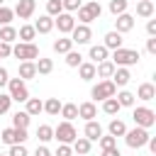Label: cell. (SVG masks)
I'll return each mask as SVG.
<instances>
[{
	"label": "cell",
	"instance_id": "obj_24",
	"mask_svg": "<svg viewBox=\"0 0 156 156\" xmlns=\"http://www.w3.org/2000/svg\"><path fill=\"white\" fill-rule=\"evenodd\" d=\"M71 49H73L71 37H61V39H56V41H54V51H56V54H68Z\"/></svg>",
	"mask_w": 156,
	"mask_h": 156
},
{
	"label": "cell",
	"instance_id": "obj_40",
	"mask_svg": "<svg viewBox=\"0 0 156 156\" xmlns=\"http://www.w3.org/2000/svg\"><path fill=\"white\" fill-rule=\"evenodd\" d=\"M12 17H15V12H12L10 7L0 5V27H2V24H10V22H12Z\"/></svg>",
	"mask_w": 156,
	"mask_h": 156
},
{
	"label": "cell",
	"instance_id": "obj_33",
	"mask_svg": "<svg viewBox=\"0 0 156 156\" xmlns=\"http://www.w3.org/2000/svg\"><path fill=\"white\" fill-rule=\"evenodd\" d=\"M34 66H37V73H41V76H46V73L54 71V61H51V58H41V56H39Z\"/></svg>",
	"mask_w": 156,
	"mask_h": 156
},
{
	"label": "cell",
	"instance_id": "obj_28",
	"mask_svg": "<svg viewBox=\"0 0 156 156\" xmlns=\"http://www.w3.org/2000/svg\"><path fill=\"white\" fill-rule=\"evenodd\" d=\"M73 151L80 154V156H85V154L90 151V139H85V136H76V139H73Z\"/></svg>",
	"mask_w": 156,
	"mask_h": 156
},
{
	"label": "cell",
	"instance_id": "obj_45",
	"mask_svg": "<svg viewBox=\"0 0 156 156\" xmlns=\"http://www.w3.org/2000/svg\"><path fill=\"white\" fill-rule=\"evenodd\" d=\"M61 5H63V12H73V10H78L83 2H80V0H61Z\"/></svg>",
	"mask_w": 156,
	"mask_h": 156
},
{
	"label": "cell",
	"instance_id": "obj_32",
	"mask_svg": "<svg viewBox=\"0 0 156 156\" xmlns=\"http://www.w3.org/2000/svg\"><path fill=\"white\" fill-rule=\"evenodd\" d=\"M15 39H17V29H15V27H10V24H2V27H0V41L12 44Z\"/></svg>",
	"mask_w": 156,
	"mask_h": 156
},
{
	"label": "cell",
	"instance_id": "obj_26",
	"mask_svg": "<svg viewBox=\"0 0 156 156\" xmlns=\"http://www.w3.org/2000/svg\"><path fill=\"white\" fill-rule=\"evenodd\" d=\"M61 105H63V102H61L58 98H49V100L44 102V112L51 115V117H56V115L61 112Z\"/></svg>",
	"mask_w": 156,
	"mask_h": 156
},
{
	"label": "cell",
	"instance_id": "obj_10",
	"mask_svg": "<svg viewBox=\"0 0 156 156\" xmlns=\"http://www.w3.org/2000/svg\"><path fill=\"white\" fill-rule=\"evenodd\" d=\"M54 27H58V32H61V34H71V29L76 27V20H73V15H71V12H61V15H56Z\"/></svg>",
	"mask_w": 156,
	"mask_h": 156
},
{
	"label": "cell",
	"instance_id": "obj_6",
	"mask_svg": "<svg viewBox=\"0 0 156 156\" xmlns=\"http://www.w3.org/2000/svg\"><path fill=\"white\" fill-rule=\"evenodd\" d=\"M7 90H10L7 95H10L12 100H17V102H24V100L29 98L27 83H24V80H22L20 76H17V78H10V80H7Z\"/></svg>",
	"mask_w": 156,
	"mask_h": 156
},
{
	"label": "cell",
	"instance_id": "obj_47",
	"mask_svg": "<svg viewBox=\"0 0 156 156\" xmlns=\"http://www.w3.org/2000/svg\"><path fill=\"white\" fill-rule=\"evenodd\" d=\"M56 156H73V149H71V144H58V149H56Z\"/></svg>",
	"mask_w": 156,
	"mask_h": 156
},
{
	"label": "cell",
	"instance_id": "obj_50",
	"mask_svg": "<svg viewBox=\"0 0 156 156\" xmlns=\"http://www.w3.org/2000/svg\"><path fill=\"white\" fill-rule=\"evenodd\" d=\"M146 51H149V54H156V37L146 39Z\"/></svg>",
	"mask_w": 156,
	"mask_h": 156
},
{
	"label": "cell",
	"instance_id": "obj_38",
	"mask_svg": "<svg viewBox=\"0 0 156 156\" xmlns=\"http://www.w3.org/2000/svg\"><path fill=\"white\" fill-rule=\"evenodd\" d=\"M66 63H68L71 68H78V66L83 63V56H80L78 51H73V49H71V51L66 54Z\"/></svg>",
	"mask_w": 156,
	"mask_h": 156
},
{
	"label": "cell",
	"instance_id": "obj_17",
	"mask_svg": "<svg viewBox=\"0 0 156 156\" xmlns=\"http://www.w3.org/2000/svg\"><path fill=\"white\" fill-rule=\"evenodd\" d=\"M34 29H37L39 34H49V32L54 29V17H49V15H41V17L34 22Z\"/></svg>",
	"mask_w": 156,
	"mask_h": 156
},
{
	"label": "cell",
	"instance_id": "obj_29",
	"mask_svg": "<svg viewBox=\"0 0 156 156\" xmlns=\"http://www.w3.org/2000/svg\"><path fill=\"white\" fill-rule=\"evenodd\" d=\"M29 119H32V117H29L27 112H15V115H12V127L27 129V127H29Z\"/></svg>",
	"mask_w": 156,
	"mask_h": 156
},
{
	"label": "cell",
	"instance_id": "obj_12",
	"mask_svg": "<svg viewBox=\"0 0 156 156\" xmlns=\"http://www.w3.org/2000/svg\"><path fill=\"white\" fill-rule=\"evenodd\" d=\"M132 29H134V17H132L129 12L117 15V20H115V32L124 34V32H132Z\"/></svg>",
	"mask_w": 156,
	"mask_h": 156
},
{
	"label": "cell",
	"instance_id": "obj_46",
	"mask_svg": "<svg viewBox=\"0 0 156 156\" xmlns=\"http://www.w3.org/2000/svg\"><path fill=\"white\" fill-rule=\"evenodd\" d=\"M7 156H27V149H24V144H12Z\"/></svg>",
	"mask_w": 156,
	"mask_h": 156
},
{
	"label": "cell",
	"instance_id": "obj_36",
	"mask_svg": "<svg viewBox=\"0 0 156 156\" xmlns=\"http://www.w3.org/2000/svg\"><path fill=\"white\" fill-rule=\"evenodd\" d=\"M102 112H105V115H117V112H119V102H117L115 98L102 100Z\"/></svg>",
	"mask_w": 156,
	"mask_h": 156
},
{
	"label": "cell",
	"instance_id": "obj_2",
	"mask_svg": "<svg viewBox=\"0 0 156 156\" xmlns=\"http://www.w3.org/2000/svg\"><path fill=\"white\" fill-rule=\"evenodd\" d=\"M124 141H127L129 149H141V146H146V141H149V129H144V127L127 129V132H124Z\"/></svg>",
	"mask_w": 156,
	"mask_h": 156
},
{
	"label": "cell",
	"instance_id": "obj_44",
	"mask_svg": "<svg viewBox=\"0 0 156 156\" xmlns=\"http://www.w3.org/2000/svg\"><path fill=\"white\" fill-rule=\"evenodd\" d=\"M98 141H100V146H102V149H110V146H117V136H112V134H107V136H100Z\"/></svg>",
	"mask_w": 156,
	"mask_h": 156
},
{
	"label": "cell",
	"instance_id": "obj_56",
	"mask_svg": "<svg viewBox=\"0 0 156 156\" xmlns=\"http://www.w3.org/2000/svg\"><path fill=\"white\" fill-rule=\"evenodd\" d=\"M151 156H156V154H151Z\"/></svg>",
	"mask_w": 156,
	"mask_h": 156
},
{
	"label": "cell",
	"instance_id": "obj_25",
	"mask_svg": "<svg viewBox=\"0 0 156 156\" xmlns=\"http://www.w3.org/2000/svg\"><path fill=\"white\" fill-rule=\"evenodd\" d=\"M107 51H110V49H105L102 44H95V46H90V58H93V63H100V61H105V58H107Z\"/></svg>",
	"mask_w": 156,
	"mask_h": 156
},
{
	"label": "cell",
	"instance_id": "obj_51",
	"mask_svg": "<svg viewBox=\"0 0 156 156\" xmlns=\"http://www.w3.org/2000/svg\"><path fill=\"white\" fill-rule=\"evenodd\" d=\"M7 80H10L7 68H2V66H0V88H2V85H7Z\"/></svg>",
	"mask_w": 156,
	"mask_h": 156
},
{
	"label": "cell",
	"instance_id": "obj_3",
	"mask_svg": "<svg viewBox=\"0 0 156 156\" xmlns=\"http://www.w3.org/2000/svg\"><path fill=\"white\" fill-rule=\"evenodd\" d=\"M12 56L22 58V61H34V58H39V49L34 41H20L17 46H12Z\"/></svg>",
	"mask_w": 156,
	"mask_h": 156
},
{
	"label": "cell",
	"instance_id": "obj_16",
	"mask_svg": "<svg viewBox=\"0 0 156 156\" xmlns=\"http://www.w3.org/2000/svg\"><path fill=\"white\" fill-rule=\"evenodd\" d=\"M136 98L144 100V102H151V100L156 98V88H154V83H141L139 90H136Z\"/></svg>",
	"mask_w": 156,
	"mask_h": 156
},
{
	"label": "cell",
	"instance_id": "obj_54",
	"mask_svg": "<svg viewBox=\"0 0 156 156\" xmlns=\"http://www.w3.org/2000/svg\"><path fill=\"white\" fill-rule=\"evenodd\" d=\"M149 149H151V154H156V136H149Z\"/></svg>",
	"mask_w": 156,
	"mask_h": 156
},
{
	"label": "cell",
	"instance_id": "obj_23",
	"mask_svg": "<svg viewBox=\"0 0 156 156\" xmlns=\"http://www.w3.org/2000/svg\"><path fill=\"white\" fill-rule=\"evenodd\" d=\"M17 37H20V41H34V37H37L34 24H22L20 32H17Z\"/></svg>",
	"mask_w": 156,
	"mask_h": 156
},
{
	"label": "cell",
	"instance_id": "obj_43",
	"mask_svg": "<svg viewBox=\"0 0 156 156\" xmlns=\"http://www.w3.org/2000/svg\"><path fill=\"white\" fill-rule=\"evenodd\" d=\"M10 105H12V98L7 93H0V115H5L10 110Z\"/></svg>",
	"mask_w": 156,
	"mask_h": 156
},
{
	"label": "cell",
	"instance_id": "obj_9",
	"mask_svg": "<svg viewBox=\"0 0 156 156\" xmlns=\"http://www.w3.org/2000/svg\"><path fill=\"white\" fill-rule=\"evenodd\" d=\"M90 39H93V32H90L88 24H76L71 29V41L73 44H88Z\"/></svg>",
	"mask_w": 156,
	"mask_h": 156
},
{
	"label": "cell",
	"instance_id": "obj_18",
	"mask_svg": "<svg viewBox=\"0 0 156 156\" xmlns=\"http://www.w3.org/2000/svg\"><path fill=\"white\" fill-rule=\"evenodd\" d=\"M102 136V127L95 122V119H88V124H85V139H90V141H98Z\"/></svg>",
	"mask_w": 156,
	"mask_h": 156
},
{
	"label": "cell",
	"instance_id": "obj_15",
	"mask_svg": "<svg viewBox=\"0 0 156 156\" xmlns=\"http://www.w3.org/2000/svg\"><path fill=\"white\" fill-rule=\"evenodd\" d=\"M78 117H83L85 122H88V119H95V117H98L95 102H90V100H88V102H80V105H78Z\"/></svg>",
	"mask_w": 156,
	"mask_h": 156
},
{
	"label": "cell",
	"instance_id": "obj_5",
	"mask_svg": "<svg viewBox=\"0 0 156 156\" xmlns=\"http://www.w3.org/2000/svg\"><path fill=\"white\" fill-rule=\"evenodd\" d=\"M132 119H134V124H136V127L149 129V127H154V124H156V112H154L151 107H134Z\"/></svg>",
	"mask_w": 156,
	"mask_h": 156
},
{
	"label": "cell",
	"instance_id": "obj_39",
	"mask_svg": "<svg viewBox=\"0 0 156 156\" xmlns=\"http://www.w3.org/2000/svg\"><path fill=\"white\" fill-rule=\"evenodd\" d=\"M110 12L117 17L122 12H127V0H110Z\"/></svg>",
	"mask_w": 156,
	"mask_h": 156
},
{
	"label": "cell",
	"instance_id": "obj_37",
	"mask_svg": "<svg viewBox=\"0 0 156 156\" xmlns=\"http://www.w3.org/2000/svg\"><path fill=\"white\" fill-rule=\"evenodd\" d=\"M61 12H63L61 0H49V2H46V15H49V17H56V15H61Z\"/></svg>",
	"mask_w": 156,
	"mask_h": 156
},
{
	"label": "cell",
	"instance_id": "obj_49",
	"mask_svg": "<svg viewBox=\"0 0 156 156\" xmlns=\"http://www.w3.org/2000/svg\"><path fill=\"white\" fill-rule=\"evenodd\" d=\"M146 32H149V37H156V20L146 22Z\"/></svg>",
	"mask_w": 156,
	"mask_h": 156
},
{
	"label": "cell",
	"instance_id": "obj_21",
	"mask_svg": "<svg viewBox=\"0 0 156 156\" xmlns=\"http://www.w3.org/2000/svg\"><path fill=\"white\" fill-rule=\"evenodd\" d=\"M24 102H27V110H24V112H27L29 117H34V115H39V112H44V102H41L39 98H27Z\"/></svg>",
	"mask_w": 156,
	"mask_h": 156
},
{
	"label": "cell",
	"instance_id": "obj_48",
	"mask_svg": "<svg viewBox=\"0 0 156 156\" xmlns=\"http://www.w3.org/2000/svg\"><path fill=\"white\" fill-rule=\"evenodd\" d=\"M0 56H2V58L12 56V44H7V41H0Z\"/></svg>",
	"mask_w": 156,
	"mask_h": 156
},
{
	"label": "cell",
	"instance_id": "obj_7",
	"mask_svg": "<svg viewBox=\"0 0 156 156\" xmlns=\"http://www.w3.org/2000/svg\"><path fill=\"white\" fill-rule=\"evenodd\" d=\"M78 136L76 127L71 122H58V127H54V139H58V144H73V139Z\"/></svg>",
	"mask_w": 156,
	"mask_h": 156
},
{
	"label": "cell",
	"instance_id": "obj_20",
	"mask_svg": "<svg viewBox=\"0 0 156 156\" xmlns=\"http://www.w3.org/2000/svg\"><path fill=\"white\" fill-rule=\"evenodd\" d=\"M34 76H37L34 61H22V63H20V78H22V80H29V78H34Z\"/></svg>",
	"mask_w": 156,
	"mask_h": 156
},
{
	"label": "cell",
	"instance_id": "obj_53",
	"mask_svg": "<svg viewBox=\"0 0 156 156\" xmlns=\"http://www.w3.org/2000/svg\"><path fill=\"white\" fill-rule=\"evenodd\" d=\"M102 156H119V149H117V146H110V149H102Z\"/></svg>",
	"mask_w": 156,
	"mask_h": 156
},
{
	"label": "cell",
	"instance_id": "obj_8",
	"mask_svg": "<svg viewBox=\"0 0 156 156\" xmlns=\"http://www.w3.org/2000/svg\"><path fill=\"white\" fill-rule=\"evenodd\" d=\"M0 139H2L7 146H12V144H24V141H27V129L7 127V129H2V132H0Z\"/></svg>",
	"mask_w": 156,
	"mask_h": 156
},
{
	"label": "cell",
	"instance_id": "obj_13",
	"mask_svg": "<svg viewBox=\"0 0 156 156\" xmlns=\"http://www.w3.org/2000/svg\"><path fill=\"white\" fill-rule=\"evenodd\" d=\"M129 78H132V76H129L127 66H115V73H112V78H110V80H112L117 88H124V85L129 83Z\"/></svg>",
	"mask_w": 156,
	"mask_h": 156
},
{
	"label": "cell",
	"instance_id": "obj_4",
	"mask_svg": "<svg viewBox=\"0 0 156 156\" xmlns=\"http://www.w3.org/2000/svg\"><path fill=\"white\" fill-rule=\"evenodd\" d=\"M90 95H93V100H107V98H115V95H117V85H115L110 78H105V80H100V83L93 85Z\"/></svg>",
	"mask_w": 156,
	"mask_h": 156
},
{
	"label": "cell",
	"instance_id": "obj_55",
	"mask_svg": "<svg viewBox=\"0 0 156 156\" xmlns=\"http://www.w3.org/2000/svg\"><path fill=\"white\" fill-rule=\"evenodd\" d=\"M2 2H5V0H0V5H2Z\"/></svg>",
	"mask_w": 156,
	"mask_h": 156
},
{
	"label": "cell",
	"instance_id": "obj_42",
	"mask_svg": "<svg viewBox=\"0 0 156 156\" xmlns=\"http://www.w3.org/2000/svg\"><path fill=\"white\" fill-rule=\"evenodd\" d=\"M78 22H80V24H90V22H93V17H90V12L85 10V5L78 7Z\"/></svg>",
	"mask_w": 156,
	"mask_h": 156
},
{
	"label": "cell",
	"instance_id": "obj_35",
	"mask_svg": "<svg viewBox=\"0 0 156 156\" xmlns=\"http://www.w3.org/2000/svg\"><path fill=\"white\" fill-rule=\"evenodd\" d=\"M115 100L119 102V107H132V105H134V93H129V90H122V93H119Z\"/></svg>",
	"mask_w": 156,
	"mask_h": 156
},
{
	"label": "cell",
	"instance_id": "obj_30",
	"mask_svg": "<svg viewBox=\"0 0 156 156\" xmlns=\"http://www.w3.org/2000/svg\"><path fill=\"white\" fill-rule=\"evenodd\" d=\"M107 129H110V134H112V136H124V132H127V124H124L122 119H110Z\"/></svg>",
	"mask_w": 156,
	"mask_h": 156
},
{
	"label": "cell",
	"instance_id": "obj_11",
	"mask_svg": "<svg viewBox=\"0 0 156 156\" xmlns=\"http://www.w3.org/2000/svg\"><path fill=\"white\" fill-rule=\"evenodd\" d=\"M34 7H37V0H20L12 12H15L20 20H29V17L34 15Z\"/></svg>",
	"mask_w": 156,
	"mask_h": 156
},
{
	"label": "cell",
	"instance_id": "obj_1",
	"mask_svg": "<svg viewBox=\"0 0 156 156\" xmlns=\"http://www.w3.org/2000/svg\"><path fill=\"white\" fill-rule=\"evenodd\" d=\"M115 66H134V63H139V51L136 49H124V46H119V49H115L112 51V58H110Z\"/></svg>",
	"mask_w": 156,
	"mask_h": 156
},
{
	"label": "cell",
	"instance_id": "obj_57",
	"mask_svg": "<svg viewBox=\"0 0 156 156\" xmlns=\"http://www.w3.org/2000/svg\"><path fill=\"white\" fill-rule=\"evenodd\" d=\"M0 58H2V56H0Z\"/></svg>",
	"mask_w": 156,
	"mask_h": 156
},
{
	"label": "cell",
	"instance_id": "obj_34",
	"mask_svg": "<svg viewBox=\"0 0 156 156\" xmlns=\"http://www.w3.org/2000/svg\"><path fill=\"white\" fill-rule=\"evenodd\" d=\"M78 73H80L83 80H93V78H95V63H85V61H83V63L78 66Z\"/></svg>",
	"mask_w": 156,
	"mask_h": 156
},
{
	"label": "cell",
	"instance_id": "obj_41",
	"mask_svg": "<svg viewBox=\"0 0 156 156\" xmlns=\"http://www.w3.org/2000/svg\"><path fill=\"white\" fill-rule=\"evenodd\" d=\"M85 10L90 12V17H93V20H98V17L102 15V7H100V2H95V0H90V2L85 5Z\"/></svg>",
	"mask_w": 156,
	"mask_h": 156
},
{
	"label": "cell",
	"instance_id": "obj_31",
	"mask_svg": "<svg viewBox=\"0 0 156 156\" xmlns=\"http://www.w3.org/2000/svg\"><path fill=\"white\" fill-rule=\"evenodd\" d=\"M37 139H39L41 144L51 141V139H54V127H49V124H39V129H37Z\"/></svg>",
	"mask_w": 156,
	"mask_h": 156
},
{
	"label": "cell",
	"instance_id": "obj_19",
	"mask_svg": "<svg viewBox=\"0 0 156 156\" xmlns=\"http://www.w3.org/2000/svg\"><path fill=\"white\" fill-rule=\"evenodd\" d=\"M122 41H124V39H122V34H119V32H107V34H105V44H102V46L115 51V49H119V46H122Z\"/></svg>",
	"mask_w": 156,
	"mask_h": 156
},
{
	"label": "cell",
	"instance_id": "obj_27",
	"mask_svg": "<svg viewBox=\"0 0 156 156\" xmlns=\"http://www.w3.org/2000/svg\"><path fill=\"white\" fill-rule=\"evenodd\" d=\"M61 117H63L66 122H73V119L78 117V105H73V102L61 105Z\"/></svg>",
	"mask_w": 156,
	"mask_h": 156
},
{
	"label": "cell",
	"instance_id": "obj_52",
	"mask_svg": "<svg viewBox=\"0 0 156 156\" xmlns=\"http://www.w3.org/2000/svg\"><path fill=\"white\" fill-rule=\"evenodd\" d=\"M34 156H51V151L41 144V146H37V151H34Z\"/></svg>",
	"mask_w": 156,
	"mask_h": 156
},
{
	"label": "cell",
	"instance_id": "obj_14",
	"mask_svg": "<svg viewBox=\"0 0 156 156\" xmlns=\"http://www.w3.org/2000/svg\"><path fill=\"white\" fill-rule=\"evenodd\" d=\"M112 73H115V63H112L110 58L95 63V76H98V78H112Z\"/></svg>",
	"mask_w": 156,
	"mask_h": 156
},
{
	"label": "cell",
	"instance_id": "obj_22",
	"mask_svg": "<svg viewBox=\"0 0 156 156\" xmlns=\"http://www.w3.org/2000/svg\"><path fill=\"white\" fill-rule=\"evenodd\" d=\"M136 15L139 17H151L154 15V0H136Z\"/></svg>",
	"mask_w": 156,
	"mask_h": 156
}]
</instances>
